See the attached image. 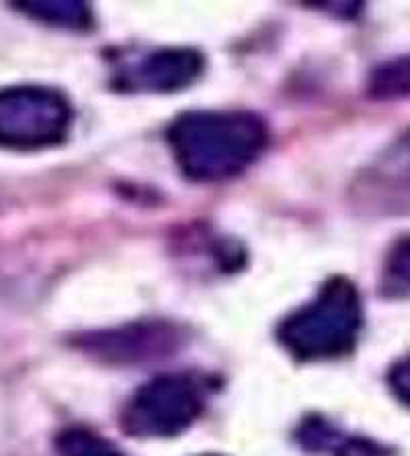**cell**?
I'll list each match as a JSON object with an SVG mask.
<instances>
[{
	"label": "cell",
	"mask_w": 410,
	"mask_h": 456,
	"mask_svg": "<svg viewBox=\"0 0 410 456\" xmlns=\"http://www.w3.org/2000/svg\"><path fill=\"white\" fill-rule=\"evenodd\" d=\"M173 159L199 183L242 175L269 144L267 124L251 111H187L166 130Z\"/></svg>",
	"instance_id": "obj_1"
},
{
	"label": "cell",
	"mask_w": 410,
	"mask_h": 456,
	"mask_svg": "<svg viewBox=\"0 0 410 456\" xmlns=\"http://www.w3.org/2000/svg\"><path fill=\"white\" fill-rule=\"evenodd\" d=\"M363 306L351 280L337 276L322 284L306 306L279 325V344L301 362L333 360L355 350Z\"/></svg>",
	"instance_id": "obj_2"
},
{
	"label": "cell",
	"mask_w": 410,
	"mask_h": 456,
	"mask_svg": "<svg viewBox=\"0 0 410 456\" xmlns=\"http://www.w3.org/2000/svg\"><path fill=\"white\" fill-rule=\"evenodd\" d=\"M72 105L48 86L0 89V149L36 152L62 144L72 130Z\"/></svg>",
	"instance_id": "obj_3"
},
{
	"label": "cell",
	"mask_w": 410,
	"mask_h": 456,
	"mask_svg": "<svg viewBox=\"0 0 410 456\" xmlns=\"http://www.w3.org/2000/svg\"><path fill=\"white\" fill-rule=\"evenodd\" d=\"M204 387L185 372L160 374L133 393L121 426L136 438H173L204 411Z\"/></svg>",
	"instance_id": "obj_4"
},
{
	"label": "cell",
	"mask_w": 410,
	"mask_h": 456,
	"mask_svg": "<svg viewBox=\"0 0 410 456\" xmlns=\"http://www.w3.org/2000/svg\"><path fill=\"white\" fill-rule=\"evenodd\" d=\"M204 72V56L191 48H163L146 53L119 77L132 91L177 93L191 86Z\"/></svg>",
	"instance_id": "obj_5"
},
{
	"label": "cell",
	"mask_w": 410,
	"mask_h": 456,
	"mask_svg": "<svg viewBox=\"0 0 410 456\" xmlns=\"http://www.w3.org/2000/svg\"><path fill=\"white\" fill-rule=\"evenodd\" d=\"M179 341V333L171 325L142 323L130 325L125 330L107 331L103 335H92L84 344L86 352L99 355L105 362L130 364V362L154 360L174 352Z\"/></svg>",
	"instance_id": "obj_6"
},
{
	"label": "cell",
	"mask_w": 410,
	"mask_h": 456,
	"mask_svg": "<svg viewBox=\"0 0 410 456\" xmlns=\"http://www.w3.org/2000/svg\"><path fill=\"white\" fill-rule=\"evenodd\" d=\"M369 191L388 202L410 200V130L369 171Z\"/></svg>",
	"instance_id": "obj_7"
},
{
	"label": "cell",
	"mask_w": 410,
	"mask_h": 456,
	"mask_svg": "<svg viewBox=\"0 0 410 456\" xmlns=\"http://www.w3.org/2000/svg\"><path fill=\"white\" fill-rule=\"evenodd\" d=\"M19 9L37 21L50 23L66 29H89L92 17L89 6L78 0H42V3H19Z\"/></svg>",
	"instance_id": "obj_8"
},
{
	"label": "cell",
	"mask_w": 410,
	"mask_h": 456,
	"mask_svg": "<svg viewBox=\"0 0 410 456\" xmlns=\"http://www.w3.org/2000/svg\"><path fill=\"white\" fill-rule=\"evenodd\" d=\"M58 456H125L103 436L86 428H70L58 436Z\"/></svg>",
	"instance_id": "obj_9"
},
{
	"label": "cell",
	"mask_w": 410,
	"mask_h": 456,
	"mask_svg": "<svg viewBox=\"0 0 410 456\" xmlns=\"http://www.w3.org/2000/svg\"><path fill=\"white\" fill-rule=\"evenodd\" d=\"M384 292L405 297L410 294V237L400 239L386 255Z\"/></svg>",
	"instance_id": "obj_10"
},
{
	"label": "cell",
	"mask_w": 410,
	"mask_h": 456,
	"mask_svg": "<svg viewBox=\"0 0 410 456\" xmlns=\"http://www.w3.org/2000/svg\"><path fill=\"white\" fill-rule=\"evenodd\" d=\"M372 95L382 99L410 95V58L382 66L372 78Z\"/></svg>",
	"instance_id": "obj_11"
},
{
	"label": "cell",
	"mask_w": 410,
	"mask_h": 456,
	"mask_svg": "<svg viewBox=\"0 0 410 456\" xmlns=\"http://www.w3.org/2000/svg\"><path fill=\"white\" fill-rule=\"evenodd\" d=\"M388 385L402 405L410 407V355L396 362L388 372Z\"/></svg>",
	"instance_id": "obj_12"
},
{
	"label": "cell",
	"mask_w": 410,
	"mask_h": 456,
	"mask_svg": "<svg viewBox=\"0 0 410 456\" xmlns=\"http://www.w3.org/2000/svg\"><path fill=\"white\" fill-rule=\"evenodd\" d=\"M339 456H388L386 448L366 438H351L341 446Z\"/></svg>",
	"instance_id": "obj_13"
},
{
	"label": "cell",
	"mask_w": 410,
	"mask_h": 456,
	"mask_svg": "<svg viewBox=\"0 0 410 456\" xmlns=\"http://www.w3.org/2000/svg\"><path fill=\"white\" fill-rule=\"evenodd\" d=\"M205 456H216V454H205Z\"/></svg>",
	"instance_id": "obj_14"
}]
</instances>
